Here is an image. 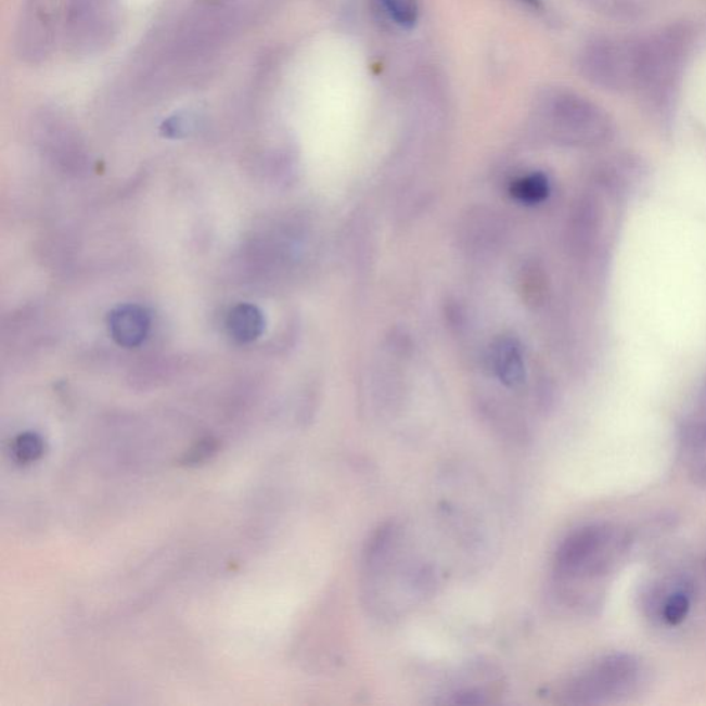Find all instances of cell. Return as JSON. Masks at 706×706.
Returning <instances> with one entry per match:
<instances>
[{
    "label": "cell",
    "mask_w": 706,
    "mask_h": 706,
    "mask_svg": "<svg viewBox=\"0 0 706 706\" xmlns=\"http://www.w3.org/2000/svg\"><path fill=\"white\" fill-rule=\"evenodd\" d=\"M399 523L380 526L363 553L362 591L375 617L396 619L434 596L438 568L421 555Z\"/></svg>",
    "instance_id": "cell-1"
},
{
    "label": "cell",
    "mask_w": 706,
    "mask_h": 706,
    "mask_svg": "<svg viewBox=\"0 0 706 706\" xmlns=\"http://www.w3.org/2000/svg\"><path fill=\"white\" fill-rule=\"evenodd\" d=\"M625 538L607 525H588L573 531L553 557V587L568 606H577L581 587L604 576L622 552Z\"/></svg>",
    "instance_id": "cell-2"
},
{
    "label": "cell",
    "mask_w": 706,
    "mask_h": 706,
    "mask_svg": "<svg viewBox=\"0 0 706 706\" xmlns=\"http://www.w3.org/2000/svg\"><path fill=\"white\" fill-rule=\"evenodd\" d=\"M642 667L631 655H609L568 679L561 692L565 704H599L637 689Z\"/></svg>",
    "instance_id": "cell-3"
},
{
    "label": "cell",
    "mask_w": 706,
    "mask_h": 706,
    "mask_svg": "<svg viewBox=\"0 0 706 706\" xmlns=\"http://www.w3.org/2000/svg\"><path fill=\"white\" fill-rule=\"evenodd\" d=\"M119 28V0H68L63 43L76 57L104 52Z\"/></svg>",
    "instance_id": "cell-4"
},
{
    "label": "cell",
    "mask_w": 706,
    "mask_h": 706,
    "mask_svg": "<svg viewBox=\"0 0 706 706\" xmlns=\"http://www.w3.org/2000/svg\"><path fill=\"white\" fill-rule=\"evenodd\" d=\"M68 0H24L15 50L27 64H42L63 42Z\"/></svg>",
    "instance_id": "cell-5"
},
{
    "label": "cell",
    "mask_w": 706,
    "mask_h": 706,
    "mask_svg": "<svg viewBox=\"0 0 706 706\" xmlns=\"http://www.w3.org/2000/svg\"><path fill=\"white\" fill-rule=\"evenodd\" d=\"M559 136L573 144L593 145L607 139L608 121L591 105L572 101L559 106L555 116Z\"/></svg>",
    "instance_id": "cell-6"
},
{
    "label": "cell",
    "mask_w": 706,
    "mask_h": 706,
    "mask_svg": "<svg viewBox=\"0 0 706 706\" xmlns=\"http://www.w3.org/2000/svg\"><path fill=\"white\" fill-rule=\"evenodd\" d=\"M108 329L112 339L120 347H140L149 337L151 315L141 305H120L110 313Z\"/></svg>",
    "instance_id": "cell-7"
},
{
    "label": "cell",
    "mask_w": 706,
    "mask_h": 706,
    "mask_svg": "<svg viewBox=\"0 0 706 706\" xmlns=\"http://www.w3.org/2000/svg\"><path fill=\"white\" fill-rule=\"evenodd\" d=\"M601 205L593 197H583L577 203L570 223V241L573 251L578 256H587L601 235Z\"/></svg>",
    "instance_id": "cell-8"
},
{
    "label": "cell",
    "mask_w": 706,
    "mask_h": 706,
    "mask_svg": "<svg viewBox=\"0 0 706 706\" xmlns=\"http://www.w3.org/2000/svg\"><path fill=\"white\" fill-rule=\"evenodd\" d=\"M492 369L501 383L508 388L521 387L526 378L525 359L521 345L511 337H501L492 344Z\"/></svg>",
    "instance_id": "cell-9"
},
{
    "label": "cell",
    "mask_w": 706,
    "mask_h": 706,
    "mask_svg": "<svg viewBox=\"0 0 706 706\" xmlns=\"http://www.w3.org/2000/svg\"><path fill=\"white\" fill-rule=\"evenodd\" d=\"M226 324L233 342L248 344L261 337L266 329V319L256 305L243 303L231 309Z\"/></svg>",
    "instance_id": "cell-10"
},
{
    "label": "cell",
    "mask_w": 706,
    "mask_h": 706,
    "mask_svg": "<svg viewBox=\"0 0 706 706\" xmlns=\"http://www.w3.org/2000/svg\"><path fill=\"white\" fill-rule=\"evenodd\" d=\"M512 196L525 205H538L550 196V180L542 172H532L527 177L513 182Z\"/></svg>",
    "instance_id": "cell-11"
},
{
    "label": "cell",
    "mask_w": 706,
    "mask_h": 706,
    "mask_svg": "<svg viewBox=\"0 0 706 706\" xmlns=\"http://www.w3.org/2000/svg\"><path fill=\"white\" fill-rule=\"evenodd\" d=\"M390 20L402 28L414 27L419 20V4L416 0H380Z\"/></svg>",
    "instance_id": "cell-12"
},
{
    "label": "cell",
    "mask_w": 706,
    "mask_h": 706,
    "mask_svg": "<svg viewBox=\"0 0 706 706\" xmlns=\"http://www.w3.org/2000/svg\"><path fill=\"white\" fill-rule=\"evenodd\" d=\"M44 445L42 438L33 432L17 436L13 444V455L20 464H30L42 457Z\"/></svg>",
    "instance_id": "cell-13"
},
{
    "label": "cell",
    "mask_w": 706,
    "mask_h": 706,
    "mask_svg": "<svg viewBox=\"0 0 706 706\" xmlns=\"http://www.w3.org/2000/svg\"><path fill=\"white\" fill-rule=\"evenodd\" d=\"M690 612L688 593L678 591L672 593L664 604L663 616L669 625L682 624Z\"/></svg>",
    "instance_id": "cell-14"
},
{
    "label": "cell",
    "mask_w": 706,
    "mask_h": 706,
    "mask_svg": "<svg viewBox=\"0 0 706 706\" xmlns=\"http://www.w3.org/2000/svg\"><path fill=\"white\" fill-rule=\"evenodd\" d=\"M211 445V440L202 441L201 445H197L195 451H191L190 459H187V462H195L196 464V462L207 459L211 451L216 449Z\"/></svg>",
    "instance_id": "cell-15"
},
{
    "label": "cell",
    "mask_w": 706,
    "mask_h": 706,
    "mask_svg": "<svg viewBox=\"0 0 706 706\" xmlns=\"http://www.w3.org/2000/svg\"><path fill=\"white\" fill-rule=\"evenodd\" d=\"M521 2L530 4V7H535V8L538 7V0H521Z\"/></svg>",
    "instance_id": "cell-16"
}]
</instances>
